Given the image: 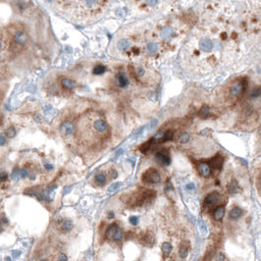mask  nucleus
Returning <instances> with one entry per match:
<instances>
[{"instance_id":"nucleus-33","label":"nucleus","mask_w":261,"mask_h":261,"mask_svg":"<svg viewBox=\"0 0 261 261\" xmlns=\"http://www.w3.org/2000/svg\"><path fill=\"white\" fill-rule=\"evenodd\" d=\"M216 261H226V256L223 252H218L215 257Z\"/></svg>"},{"instance_id":"nucleus-47","label":"nucleus","mask_w":261,"mask_h":261,"mask_svg":"<svg viewBox=\"0 0 261 261\" xmlns=\"http://www.w3.org/2000/svg\"><path fill=\"white\" fill-rule=\"evenodd\" d=\"M5 260H6V261H11V258L10 257H6V258H5Z\"/></svg>"},{"instance_id":"nucleus-8","label":"nucleus","mask_w":261,"mask_h":261,"mask_svg":"<svg viewBox=\"0 0 261 261\" xmlns=\"http://www.w3.org/2000/svg\"><path fill=\"white\" fill-rule=\"evenodd\" d=\"M197 171L204 178L209 177L211 175V168L207 163H200L197 165Z\"/></svg>"},{"instance_id":"nucleus-10","label":"nucleus","mask_w":261,"mask_h":261,"mask_svg":"<svg viewBox=\"0 0 261 261\" xmlns=\"http://www.w3.org/2000/svg\"><path fill=\"white\" fill-rule=\"evenodd\" d=\"M225 215V207L224 206H218L213 212V218L216 221H220V220L223 219V217Z\"/></svg>"},{"instance_id":"nucleus-1","label":"nucleus","mask_w":261,"mask_h":261,"mask_svg":"<svg viewBox=\"0 0 261 261\" xmlns=\"http://www.w3.org/2000/svg\"><path fill=\"white\" fill-rule=\"evenodd\" d=\"M243 89H244V82L241 81V79L235 81L229 87L228 96H229L231 99H235V98L238 97L243 92Z\"/></svg>"},{"instance_id":"nucleus-21","label":"nucleus","mask_w":261,"mask_h":261,"mask_svg":"<svg viewBox=\"0 0 261 261\" xmlns=\"http://www.w3.org/2000/svg\"><path fill=\"white\" fill-rule=\"evenodd\" d=\"M173 137H174V132H173L172 130H167V131H165L164 136H163V139H162V141L161 142L172 141Z\"/></svg>"},{"instance_id":"nucleus-22","label":"nucleus","mask_w":261,"mask_h":261,"mask_svg":"<svg viewBox=\"0 0 261 261\" xmlns=\"http://www.w3.org/2000/svg\"><path fill=\"white\" fill-rule=\"evenodd\" d=\"M161 249H162V251H163V253H165V254H169L170 252L172 251L173 246H172V244H171V243H162Z\"/></svg>"},{"instance_id":"nucleus-16","label":"nucleus","mask_w":261,"mask_h":261,"mask_svg":"<svg viewBox=\"0 0 261 261\" xmlns=\"http://www.w3.org/2000/svg\"><path fill=\"white\" fill-rule=\"evenodd\" d=\"M117 229H119V227H118V225L117 224H111L110 225V226L108 227V229L106 230V234H105V236H106V238H112L113 237V235H114V233L116 232V230Z\"/></svg>"},{"instance_id":"nucleus-42","label":"nucleus","mask_w":261,"mask_h":261,"mask_svg":"<svg viewBox=\"0 0 261 261\" xmlns=\"http://www.w3.org/2000/svg\"><path fill=\"white\" fill-rule=\"evenodd\" d=\"M110 174L112 175V178H116L117 177V173H116V171H114V170H112Z\"/></svg>"},{"instance_id":"nucleus-39","label":"nucleus","mask_w":261,"mask_h":261,"mask_svg":"<svg viewBox=\"0 0 261 261\" xmlns=\"http://www.w3.org/2000/svg\"><path fill=\"white\" fill-rule=\"evenodd\" d=\"M12 254H13V257L17 258V257H19L21 255V252L19 251V250H13L12 251Z\"/></svg>"},{"instance_id":"nucleus-38","label":"nucleus","mask_w":261,"mask_h":261,"mask_svg":"<svg viewBox=\"0 0 261 261\" xmlns=\"http://www.w3.org/2000/svg\"><path fill=\"white\" fill-rule=\"evenodd\" d=\"M186 189H188V191H193V189H196V186H194L192 183H189V184H188V185H186Z\"/></svg>"},{"instance_id":"nucleus-23","label":"nucleus","mask_w":261,"mask_h":261,"mask_svg":"<svg viewBox=\"0 0 261 261\" xmlns=\"http://www.w3.org/2000/svg\"><path fill=\"white\" fill-rule=\"evenodd\" d=\"M179 254L182 258H186L189 254V247L186 246H181L180 249H179Z\"/></svg>"},{"instance_id":"nucleus-32","label":"nucleus","mask_w":261,"mask_h":261,"mask_svg":"<svg viewBox=\"0 0 261 261\" xmlns=\"http://www.w3.org/2000/svg\"><path fill=\"white\" fill-rule=\"evenodd\" d=\"M199 227H200V231H201V233L203 234V235H205V234L207 233V227H206L205 223L202 221V220H200V221H199Z\"/></svg>"},{"instance_id":"nucleus-6","label":"nucleus","mask_w":261,"mask_h":261,"mask_svg":"<svg viewBox=\"0 0 261 261\" xmlns=\"http://www.w3.org/2000/svg\"><path fill=\"white\" fill-rule=\"evenodd\" d=\"M13 40L14 42H16L18 45H24L25 43L27 42V37L26 34V32L22 30H18L14 32L13 34Z\"/></svg>"},{"instance_id":"nucleus-27","label":"nucleus","mask_w":261,"mask_h":261,"mask_svg":"<svg viewBox=\"0 0 261 261\" xmlns=\"http://www.w3.org/2000/svg\"><path fill=\"white\" fill-rule=\"evenodd\" d=\"M153 142V139H149V141H146V142H144V144L141 145V147H139V150L141 151H142V152H146V151L149 149V147H150V145H151V144H152Z\"/></svg>"},{"instance_id":"nucleus-24","label":"nucleus","mask_w":261,"mask_h":261,"mask_svg":"<svg viewBox=\"0 0 261 261\" xmlns=\"http://www.w3.org/2000/svg\"><path fill=\"white\" fill-rule=\"evenodd\" d=\"M198 115L201 118H206V117H208L210 115V109L208 108L207 106H203L201 109L199 110V113H198Z\"/></svg>"},{"instance_id":"nucleus-9","label":"nucleus","mask_w":261,"mask_h":261,"mask_svg":"<svg viewBox=\"0 0 261 261\" xmlns=\"http://www.w3.org/2000/svg\"><path fill=\"white\" fill-rule=\"evenodd\" d=\"M61 84L63 86L64 89H73L74 87H76V82L72 79H69V78H63L61 79Z\"/></svg>"},{"instance_id":"nucleus-4","label":"nucleus","mask_w":261,"mask_h":261,"mask_svg":"<svg viewBox=\"0 0 261 261\" xmlns=\"http://www.w3.org/2000/svg\"><path fill=\"white\" fill-rule=\"evenodd\" d=\"M155 157H156V160H157L160 164L163 165V166H168L170 164V162H171L168 150L158 151V152L155 154Z\"/></svg>"},{"instance_id":"nucleus-37","label":"nucleus","mask_w":261,"mask_h":261,"mask_svg":"<svg viewBox=\"0 0 261 261\" xmlns=\"http://www.w3.org/2000/svg\"><path fill=\"white\" fill-rule=\"evenodd\" d=\"M58 261H68V257L67 255L64 254V253H61L59 255V259Z\"/></svg>"},{"instance_id":"nucleus-49","label":"nucleus","mask_w":261,"mask_h":261,"mask_svg":"<svg viewBox=\"0 0 261 261\" xmlns=\"http://www.w3.org/2000/svg\"><path fill=\"white\" fill-rule=\"evenodd\" d=\"M43 261H44V260H43Z\"/></svg>"},{"instance_id":"nucleus-12","label":"nucleus","mask_w":261,"mask_h":261,"mask_svg":"<svg viewBox=\"0 0 261 261\" xmlns=\"http://www.w3.org/2000/svg\"><path fill=\"white\" fill-rule=\"evenodd\" d=\"M117 81L121 87H126L129 84V79L123 73H119L117 75Z\"/></svg>"},{"instance_id":"nucleus-5","label":"nucleus","mask_w":261,"mask_h":261,"mask_svg":"<svg viewBox=\"0 0 261 261\" xmlns=\"http://www.w3.org/2000/svg\"><path fill=\"white\" fill-rule=\"evenodd\" d=\"M220 200V194L219 192L213 191L208 194L204 199V206L206 207H211V206L215 205L217 202Z\"/></svg>"},{"instance_id":"nucleus-28","label":"nucleus","mask_w":261,"mask_h":261,"mask_svg":"<svg viewBox=\"0 0 261 261\" xmlns=\"http://www.w3.org/2000/svg\"><path fill=\"white\" fill-rule=\"evenodd\" d=\"M171 35H172V29H171V27H165V29L163 30V32H162V37H163L164 38H169Z\"/></svg>"},{"instance_id":"nucleus-13","label":"nucleus","mask_w":261,"mask_h":261,"mask_svg":"<svg viewBox=\"0 0 261 261\" xmlns=\"http://www.w3.org/2000/svg\"><path fill=\"white\" fill-rule=\"evenodd\" d=\"M95 183L97 184L98 186H104L106 184V176L103 172H99L95 175L94 178Z\"/></svg>"},{"instance_id":"nucleus-48","label":"nucleus","mask_w":261,"mask_h":261,"mask_svg":"<svg viewBox=\"0 0 261 261\" xmlns=\"http://www.w3.org/2000/svg\"><path fill=\"white\" fill-rule=\"evenodd\" d=\"M260 142H261V133H260Z\"/></svg>"},{"instance_id":"nucleus-41","label":"nucleus","mask_w":261,"mask_h":261,"mask_svg":"<svg viewBox=\"0 0 261 261\" xmlns=\"http://www.w3.org/2000/svg\"><path fill=\"white\" fill-rule=\"evenodd\" d=\"M156 124H157V120H152V122H151L150 124V129H153L156 126Z\"/></svg>"},{"instance_id":"nucleus-15","label":"nucleus","mask_w":261,"mask_h":261,"mask_svg":"<svg viewBox=\"0 0 261 261\" xmlns=\"http://www.w3.org/2000/svg\"><path fill=\"white\" fill-rule=\"evenodd\" d=\"M132 45V42L129 39H121L118 42V48L121 50H127L128 48H130Z\"/></svg>"},{"instance_id":"nucleus-44","label":"nucleus","mask_w":261,"mask_h":261,"mask_svg":"<svg viewBox=\"0 0 261 261\" xmlns=\"http://www.w3.org/2000/svg\"><path fill=\"white\" fill-rule=\"evenodd\" d=\"M2 223H4V224H6V223H8V219L7 218H5V217L3 216L2 217Z\"/></svg>"},{"instance_id":"nucleus-40","label":"nucleus","mask_w":261,"mask_h":261,"mask_svg":"<svg viewBox=\"0 0 261 261\" xmlns=\"http://www.w3.org/2000/svg\"><path fill=\"white\" fill-rule=\"evenodd\" d=\"M0 137H1V145H4L5 142H6V139H5L4 134H1V136H0Z\"/></svg>"},{"instance_id":"nucleus-43","label":"nucleus","mask_w":261,"mask_h":261,"mask_svg":"<svg viewBox=\"0 0 261 261\" xmlns=\"http://www.w3.org/2000/svg\"><path fill=\"white\" fill-rule=\"evenodd\" d=\"M45 168L48 169V170H51V169H53V166L50 165V164H45Z\"/></svg>"},{"instance_id":"nucleus-19","label":"nucleus","mask_w":261,"mask_h":261,"mask_svg":"<svg viewBox=\"0 0 261 261\" xmlns=\"http://www.w3.org/2000/svg\"><path fill=\"white\" fill-rule=\"evenodd\" d=\"M222 162H223V159L220 156H216L215 158H213L211 160V165H212L213 168L215 169H220L222 167Z\"/></svg>"},{"instance_id":"nucleus-31","label":"nucleus","mask_w":261,"mask_h":261,"mask_svg":"<svg viewBox=\"0 0 261 261\" xmlns=\"http://www.w3.org/2000/svg\"><path fill=\"white\" fill-rule=\"evenodd\" d=\"M12 178L14 179L15 181H18L19 179L21 178V171H19V170L17 168H15L13 170V173H12Z\"/></svg>"},{"instance_id":"nucleus-3","label":"nucleus","mask_w":261,"mask_h":261,"mask_svg":"<svg viewBox=\"0 0 261 261\" xmlns=\"http://www.w3.org/2000/svg\"><path fill=\"white\" fill-rule=\"evenodd\" d=\"M199 49L205 53H208V52H211L214 47V42L212 39L208 37H203L199 40Z\"/></svg>"},{"instance_id":"nucleus-18","label":"nucleus","mask_w":261,"mask_h":261,"mask_svg":"<svg viewBox=\"0 0 261 261\" xmlns=\"http://www.w3.org/2000/svg\"><path fill=\"white\" fill-rule=\"evenodd\" d=\"M228 191H229L230 193H237L238 191V186L237 181L233 180L232 182L229 184V186H228Z\"/></svg>"},{"instance_id":"nucleus-17","label":"nucleus","mask_w":261,"mask_h":261,"mask_svg":"<svg viewBox=\"0 0 261 261\" xmlns=\"http://www.w3.org/2000/svg\"><path fill=\"white\" fill-rule=\"evenodd\" d=\"M73 229V222L71 220H64L61 224V230L63 232H70Z\"/></svg>"},{"instance_id":"nucleus-35","label":"nucleus","mask_w":261,"mask_h":261,"mask_svg":"<svg viewBox=\"0 0 261 261\" xmlns=\"http://www.w3.org/2000/svg\"><path fill=\"white\" fill-rule=\"evenodd\" d=\"M130 223L132 225H134V226H136V225H137V223H139V218H137L136 216H131L130 217Z\"/></svg>"},{"instance_id":"nucleus-11","label":"nucleus","mask_w":261,"mask_h":261,"mask_svg":"<svg viewBox=\"0 0 261 261\" xmlns=\"http://www.w3.org/2000/svg\"><path fill=\"white\" fill-rule=\"evenodd\" d=\"M261 97V86L254 87L249 92V98L253 100H256Z\"/></svg>"},{"instance_id":"nucleus-14","label":"nucleus","mask_w":261,"mask_h":261,"mask_svg":"<svg viewBox=\"0 0 261 261\" xmlns=\"http://www.w3.org/2000/svg\"><path fill=\"white\" fill-rule=\"evenodd\" d=\"M241 215H243V210L240 207H234L229 213V216L231 219H238Z\"/></svg>"},{"instance_id":"nucleus-29","label":"nucleus","mask_w":261,"mask_h":261,"mask_svg":"<svg viewBox=\"0 0 261 261\" xmlns=\"http://www.w3.org/2000/svg\"><path fill=\"white\" fill-rule=\"evenodd\" d=\"M15 134H16V130L13 126H11V127H9L6 130V136L10 137V139H12V137L15 136Z\"/></svg>"},{"instance_id":"nucleus-34","label":"nucleus","mask_w":261,"mask_h":261,"mask_svg":"<svg viewBox=\"0 0 261 261\" xmlns=\"http://www.w3.org/2000/svg\"><path fill=\"white\" fill-rule=\"evenodd\" d=\"M119 186H120V184L119 183H115V184H113V185H111V186H109L108 191L109 192H114L115 191H117Z\"/></svg>"},{"instance_id":"nucleus-7","label":"nucleus","mask_w":261,"mask_h":261,"mask_svg":"<svg viewBox=\"0 0 261 261\" xmlns=\"http://www.w3.org/2000/svg\"><path fill=\"white\" fill-rule=\"evenodd\" d=\"M60 132H61L63 136H70V134H72L75 132V126L71 122H69V121H66L60 127Z\"/></svg>"},{"instance_id":"nucleus-20","label":"nucleus","mask_w":261,"mask_h":261,"mask_svg":"<svg viewBox=\"0 0 261 261\" xmlns=\"http://www.w3.org/2000/svg\"><path fill=\"white\" fill-rule=\"evenodd\" d=\"M105 71H106L105 66L101 65V64H98V65H96L94 68H93L92 73L94 74V75H101V74H103Z\"/></svg>"},{"instance_id":"nucleus-2","label":"nucleus","mask_w":261,"mask_h":261,"mask_svg":"<svg viewBox=\"0 0 261 261\" xmlns=\"http://www.w3.org/2000/svg\"><path fill=\"white\" fill-rule=\"evenodd\" d=\"M141 179L144 183H148V184H158V183H160V181H161L160 174L153 168L148 169L147 171L142 175Z\"/></svg>"},{"instance_id":"nucleus-25","label":"nucleus","mask_w":261,"mask_h":261,"mask_svg":"<svg viewBox=\"0 0 261 261\" xmlns=\"http://www.w3.org/2000/svg\"><path fill=\"white\" fill-rule=\"evenodd\" d=\"M189 141V134L188 133H183L181 134L178 137V141L181 144H186Z\"/></svg>"},{"instance_id":"nucleus-46","label":"nucleus","mask_w":261,"mask_h":261,"mask_svg":"<svg viewBox=\"0 0 261 261\" xmlns=\"http://www.w3.org/2000/svg\"><path fill=\"white\" fill-rule=\"evenodd\" d=\"M114 215H113V213H110V215H108V217L109 218H112V217H113Z\"/></svg>"},{"instance_id":"nucleus-45","label":"nucleus","mask_w":261,"mask_h":261,"mask_svg":"<svg viewBox=\"0 0 261 261\" xmlns=\"http://www.w3.org/2000/svg\"><path fill=\"white\" fill-rule=\"evenodd\" d=\"M147 3L151 4V5H154V4H157V2H156V1H148Z\"/></svg>"},{"instance_id":"nucleus-36","label":"nucleus","mask_w":261,"mask_h":261,"mask_svg":"<svg viewBox=\"0 0 261 261\" xmlns=\"http://www.w3.org/2000/svg\"><path fill=\"white\" fill-rule=\"evenodd\" d=\"M8 178V175L6 172H1V174H0V180H1V182H5V181L7 180Z\"/></svg>"},{"instance_id":"nucleus-26","label":"nucleus","mask_w":261,"mask_h":261,"mask_svg":"<svg viewBox=\"0 0 261 261\" xmlns=\"http://www.w3.org/2000/svg\"><path fill=\"white\" fill-rule=\"evenodd\" d=\"M112 238H113V241H120L123 238V232H122V230H121L120 228L116 230V232L114 233Z\"/></svg>"},{"instance_id":"nucleus-30","label":"nucleus","mask_w":261,"mask_h":261,"mask_svg":"<svg viewBox=\"0 0 261 261\" xmlns=\"http://www.w3.org/2000/svg\"><path fill=\"white\" fill-rule=\"evenodd\" d=\"M156 49H157V45L154 42H149L147 44V50L149 53H155Z\"/></svg>"}]
</instances>
